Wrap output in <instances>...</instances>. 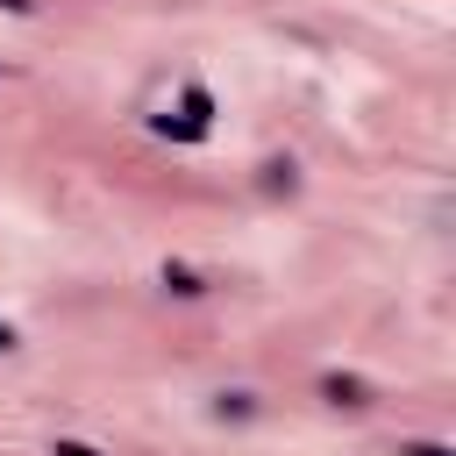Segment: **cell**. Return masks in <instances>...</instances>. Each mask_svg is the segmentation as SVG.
<instances>
[{
    "mask_svg": "<svg viewBox=\"0 0 456 456\" xmlns=\"http://www.w3.org/2000/svg\"><path fill=\"white\" fill-rule=\"evenodd\" d=\"M321 399L342 406V413H363L378 392H370V378H356V370H328V378H321Z\"/></svg>",
    "mask_w": 456,
    "mask_h": 456,
    "instance_id": "cell-1",
    "label": "cell"
},
{
    "mask_svg": "<svg viewBox=\"0 0 456 456\" xmlns=\"http://www.w3.org/2000/svg\"><path fill=\"white\" fill-rule=\"evenodd\" d=\"M256 192H264V200L299 192V164H292V157H264V164H256Z\"/></svg>",
    "mask_w": 456,
    "mask_h": 456,
    "instance_id": "cell-2",
    "label": "cell"
},
{
    "mask_svg": "<svg viewBox=\"0 0 456 456\" xmlns=\"http://www.w3.org/2000/svg\"><path fill=\"white\" fill-rule=\"evenodd\" d=\"M157 278H164V292H171V299H200V292H207V278H200L192 264H178V256H164V271H157Z\"/></svg>",
    "mask_w": 456,
    "mask_h": 456,
    "instance_id": "cell-3",
    "label": "cell"
},
{
    "mask_svg": "<svg viewBox=\"0 0 456 456\" xmlns=\"http://www.w3.org/2000/svg\"><path fill=\"white\" fill-rule=\"evenodd\" d=\"M178 114L200 121V128H214V93H207L200 78H185V86H178Z\"/></svg>",
    "mask_w": 456,
    "mask_h": 456,
    "instance_id": "cell-4",
    "label": "cell"
},
{
    "mask_svg": "<svg viewBox=\"0 0 456 456\" xmlns=\"http://www.w3.org/2000/svg\"><path fill=\"white\" fill-rule=\"evenodd\" d=\"M150 128H157L164 142H207V128H200V121H185V114H150Z\"/></svg>",
    "mask_w": 456,
    "mask_h": 456,
    "instance_id": "cell-5",
    "label": "cell"
},
{
    "mask_svg": "<svg viewBox=\"0 0 456 456\" xmlns=\"http://www.w3.org/2000/svg\"><path fill=\"white\" fill-rule=\"evenodd\" d=\"M214 413H221V420H249V413H256V399H249V392H221V399H214Z\"/></svg>",
    "mask_w": 456,
    "mask_h": 456,
    "instance_id": "cell-6",
    "label": "cell"
},
{
    "mask_svg": "<svg viewBox=\"0 0 456 456\" xmlns=\"http://www.w3.org/2000/svg\"><path fill=\"white\" fill-rule=\"evenodd\" d=\"M50 456H107V449H100V442H86V435H57V442H50Z\"/></svg>",
    "mask_w": 456,
    "mask_h": 456,
    "instance_id": "cell-7",
    "label": "cell"
},
{
    "mask_svg": "<svg viewBox=\"0 0 456 456\" xmlns=\"http://www.w3.org/2000/svg\"><path fill=\"white\" fill-rule=\"evenodd\" d=\"M399 456H456L449 442H399Z\"/></svg>",
    "mask_w": 456,
    "mask_h": 456,
    "instance_id": "cell-8",
    "label": "cell"
},
{
    "mask_svg": "<svg viewBox=\"0 0 456 456\" xmlns=\"http://www.w3.org/2000/svg\"><path fill=\"white\" fill-rule=\"evenodd\" d=\"M0 7H7V14H36V0H0Z\"/></svg>",
    "mask_w": 456,
    "mask_h": 456,
    "instance_id": "cell-9",
    "label": "cell"
},
{
    "mask_svg": "<svg viewBox=\"0 0 456 456\" xmlns=\"http://www.w3.org/2000/svg\"><path fill=\"white\" fill-rule=\"evenodd\" d=\"M14 342H21V335H14V328H7V321H0V349H14Z\"/></svg>",
    "mask_w": 456,
    "mask_h": 456,
    "instance_id": "cell-10",
    "label": "cell"
}]
</instances>
